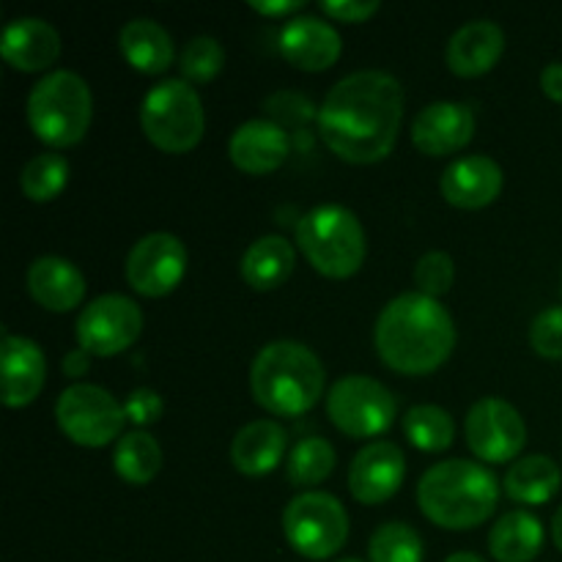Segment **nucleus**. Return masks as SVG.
Here are the masks:
<instances>
[{
    "label": "nucleus",
    "instance_id": "obj_1",
    "mask_svg": "<svg viewBox=\"0 0 562 562\" xmlns=\"http://www.w3.org/2000/svg\"><path fill=\"white\" fill-rule=\"evenodd\" d=\"M318 135L338 159L351 165L382 162L398 143L404 88L379 69L351 71L318 108Z\"/></svg>",
    "mask_w": 562,
    "mask_h": 562
},
{
    "label": "nucleus",
    "instance_id": "obj_2",
    "mask_svg": "<svg viewBox=\"0 0 562 562\" xmlns=\"http://www.w3.org/2000/svg\"><path fill=\"white\" fill-rule=\"evenodd\" d=\"M373 344L387 368L404 376H428L450 360L456 349V324L439 300L409 291L379 313Z\"/></svg>",
    "mask_w": 562,
    "mask_h": 562
},
{
    "label": "nucleus",
    "instance_id": "obj_3",
    "mask_svg": "<svg viewBox=\"0 0 562 562\" xmlns=\"http://www.w3.org/2000/svg\"><path fill=\"white\" fill-rule=\"evenodd\" d=\"M497 503V475L475 461H439L417 483L423 516L445 530H475L492 519Z\"/></svg>",
    "mask_w": 562,
    "mask_h": 562
},
{
    "label": "nucleus",
    "instance_id": "obj_4",
    "mask_svg": "<svg viewBox=\"0 0 562 562\" xmlns=\"http://www.w3.org/2000/svg\"><path fill=\"white\" fill-rule=\"evenodd\" d=\"M327 373L316 351L296 340L263 346L250 368L252 398L278 417H300L322 401Z\"/></svg>",
    "mask_w": 562,
    "mask_h": 562
},
{
    "label": "nucleus",
    "instance_id": "obj_5",
    "mask_svg": "<svg viewBox=\"0 0 562 562\" xmlns=\"http://www.w3.org/2000/svg\"><path fill=\"white\" fill-rule=\"evenodd\" d=\"M91 119V88L75 71H49L27 97V124L38 140L53 148L77 146L86 137Z\"/></svg>",
    "mask_w": 562,
    "mask_h": 562
},
{
    "label": "nucleus",
    "instance_id": "obj_6",
    "mask_svg": "<svg viewBox=\"0 0 562 562\" xmlns=\"http://www.w3.org/2000/svg\"><path fill=\"white\" fill-rule=\"evenodd\" d=\"M296 245L324 278L346 280L366 263V231L355 212L338 203L311 209L296 225Z\"/></svg>",
    "mask_w": 562,
    "mask_h": 562
},
{
    "label": "nucleus",
    "instance_id": "obj_7",
    "mask_svg": "<svg viewBox=\"0 0 562 562\" xmlns=\"http://www.w3.org/2000/svg\"><path fill=\"white\" fill-rule=\"evenodd\" d=\"M140 126L148 143L165 154H187L201 143L206 130L203 102L187 80H162L146 93Z\"/></svg>",
    "mask_w": 562,
    "mask_h": 562
},
{
    "label": "nucleus",
    "instance_id": "obj_8",
    "mask_svg": "<svg viewBox=\"0 0 562 562\" xmlns=\"http://www.w3.org/2000/svg\"><path fill=\"white\" fill-rule=\"evenodd\" d=\"M283 532L289 547L302 558L329 560L349 541V514L333 494L305 492L285 508Z\"/></svg>",
    "mask_w": 562,
    "mask_h": 562
},
{
    "label": "nucleus",
    "instance_id": "obj_9",
    "mask_svg": "<svg viewBox=\"0 0 562 562\" xmlns=\"http://www.w3.org/2000/svg\"><path fill=\"white\" fill-rule=\"evenodd\" d=\"M327 415L340 434L351 439H373L387 431L398 415V401L393 390L371 376L338 379L329 387Z\"/></svg>",
    "mask_w": 562,
    "mask_h": 562
},
{
    "label": "nucleus",
    "instance_id": "obj_10",
    "mask_svg": "<svg viewBox=\"0 0 562 562\" xmlns=\"http://www.w3.org/2000/svg\"><path fill=\"white\" fill-rule=\"evenodd\" d=\"M55 420L64 437L80 448H104L121 437L126 412L99 384H71L55 404Z\"/></svg>",
    "mask_w": 562,
    "mask_h": 562
},
{
    "label": "nucleus",
    "instance_id": "obj_11",
    "mask_svg": "<svg viewBox=\"0 0 562 562\" xmlns=\"http://www.w3.org/2000/svg\"><path fill=\"white\" fill-rule=\"evenodd\" d=\"M143 329L137 302L124 294H104L88 302L77 318V344L93 357H115L130 349Z\"/></svg>",
    "mask_w": 562,
    "mask_h": 562
},
{
    "label": "nucleus",
    "instance_id": "obj_12",
    "mask_svg": "<svg viewBox=\"0 0 562 562\" xmlns=\"http://www.w3.org/2000/svg\"><path fill=\"white\" fill-rule=\"evenodd\" d=\"M464 437L472 453L486 464L519 459L527 445V426L519 409L503 398H481L472 404L464 423Z\"/></svg>",
    "mask_w": 562,
    "mask_h": 562
},
{
    "label": "nucleus",
    "instance_id": "obj_13",
    "mask_svg": "<svg viewBox=\"0 0 562 562\" xmlns=\"http://www.w3.org/2000/svg\"><path fill=\"white\" fill-rule=\"evenodd\" d=\"M187 272V250L179 236L157 234L143 236L126 256V283L140 296L157 300L179 289Z\"/></svg>",
    "mask_w": 562,
    "mask_h": 562
},
{
    "label": "nucleus",
    "instance_id": "obj_14",
    "mask_svg": "<svg viewBox=\"0 0 562 562\" xmlns=\"http://www.w3.org/2000/svg\"><path fill=\"white\" fill-rule=\"evenodd\" d=\"M406 477L404 450L395 442H371L349 467V492L360 505H382L395 497Z\"/></svg>",
    "mask_w": 562,
    "mask_h": 562
},
{
    "label": "nucleus",
    "instance_id": "obj_15",
    "mask_svg": "<svg viewBox=\"0 0 562 562\" xmlns=\"http://www.w3.org/2000/svg\"><path fill=\"white\" fill-rule=\"evenodd\" d=\"M475 137V113L459 102H434L412 121V143L426 157H448Z\"/></svg>",
    "mask_w": 562,
    "mask_h": 562
},
{
    "label": "nucleus",
    "instance_id": "obj_16",
    "mask_svg": "<svg viewBox=\"0 0 562 562\" xmlns=\"http://www.w3.org/2000/svg\"><path fill=\"white\" fill-rule=\"evenodd\" d=\"M503 184L505 173L499 162H494L492 157H483V154H472V157H461L445 168L439 190L450 206L477 212V209H486L497 201Z\"/></svg>",
    "mask_w": 562,
    "mask_h": 562
},
{
    "label": "nucleus",
    "instance_id": "obj_17",
    "mask_svg": "<svg viewBox=\"0 0 562 562\" xmlns=\"http://www.w3.org/2000/svg\"><path fill=\"white\" fill-rule=\"evenodd\" d=\"M231 162L247 176L274 173L291 154V137L272 119H252L231 135Z\"/></svg>",
    "mask_w": 562,
    "mask_h": 562
},
{
    "label": "nucleus",
    "instance_id": "obj_18",
    "mask_svg": "<svg viewBox=\"0 0 562 562\" xmlns=\"http://www.w3.org/2000/svg\"><path fill=\"white\" fill-rule=\"evenodd\" d=\"M3 404L9 409H22V406L33 404L42 393L44 382H47V360L44 351L38 349L33 340L20 338V335H3Z\"/></svg>",
    "mask_w": 562,
    "mask_h": 562
},
{
    "label": "nucleus",
    "instance_id": "obj_19",
    "mask_svg": "<svg viewBox=\"0 0 562 562\" xmlns=\"http://www.w3.org/2000/svg\"><path fill=\"white\" fill-rule=\"evenodd\" d=\"M340 36L329 22L305 14L291 20L280 33V53L302 71H324L340 58Z\"/></svg>",
    "mask_w": 562,
    "mask_h": 562
},
{
    "label": "nucleus",
    "instance_id": "obj_20",
    "mask_svg": "<svg viewBox=\"0 0 562 562\" xmlns=\"http://www.w3.org/2000/svg\"><path fill=\"white\" fill-rule=\"evenodd\" d=\"M505 53V31L492 20L461 25L448 42V66L456 77H481L499 64Z\"/></svg>",
    "mask_w": 562,
    "mask_h": 562
},
{
    "label": "nucleus",
    "instance_id": "obj_21",
    "mask_svg": "<svg viewBox=\"0 0 562 562\" xmlns=\"http://www.w3.org/2000/svg\"><path fill=\"white\" fill-rule=\"evenodd\" d=\"M0 53L16 71H44L58 60L60 33L38 16H20L5 25Z\"/></svg>",
    "mask_w": 562,
    "mask_h": 562
},
{
    "label": "nucleus",
    "instance_id": "obj_22",
    "mask_svg": "<svg viewBox=\"0 0 562 562\" xmlns=\"http://www.w3.org/2000/svg\"><path fill=\"white\" fill-rule=\"evenodd\" d=\"M27 291L44 311L69 313L86 296V278L66 258L42 256L27 267Z\"/></svg>",
    "mask_w": 562,
    "mask_h": 562
},
{
    "label": "nucleus",
    "instance_id": "obj_23",
    "mask_svg": "<svg viewBox=\"0 0 562 562\" xmlns=\"http://www.w3.org/2000/svg\"><path fill=\"white\" fill-rule=\"evenodd\" d=\"M285 428L274 420H252L239 428L231 445V461L247 477L269 475L283 461Z\"/></svg>",
    "mask_w": 562,
    "mask_h": 562
},
{
    "label": "nucleus",
    "instance_id": "obj_24",
    "mask_svg": "<svg viewBox=\"0 0 562 562\" xmlns=\"http://www.w3.org/2000/svg\"><path fill=\"white\" fill-rule=\"evenodd\" d=\"M119 47L124 53L126 64L137 69L140 75H162L173 64V38L165 31L159 22L146 20H132L121 27Z\"/></svg>",
    "mask_w": 562,
    "mask_h": 562
},
{
    "label": "nucleus",
    "instance_id": "obj_25",
    "mask_svg": "<svg viewBox=\"0 0 562 562\" xmlns=\"http://www.w3.org/2000/svg\"><path fill=\"white\" fill-rule=\"evenodd\" d=\"M296 263L294 245L283 236H261L245 250L239 263L241 280L252 291H272L280 289L291 278Z\"/></svg>",
    "mask_w": 562,
    "mask_h": 562
},
{
    "label": "nucleus",
    "instance_id": "obj_26",
    "mask_svg": "<svg viewBox=\"0 0 562 562\" xmlns=\"http://www.w3.org/2000/svg\"><path fill=\"white\" fill-rule=\"evenodd\" d=\"M547 532L538 516L527 510H510L499 516L488 532V552L497 562H532L541 554Z\"/></svg>",
    "mask_w": 562,
    "mask_h": 562
},
{
    "label": "nucleus",
    "instance_id": "obj_27",
    "mask_svg": "<svg viewBox=\"0 0 562 562\" xmlns=\"http://www.w3.org/2000/svg\"><path fill=\"white\" fill-rule=\"evenodd\" d=\"M560 467L549 456H525L505 472V494L519 505H547L560 492Z\"/></svg>",
    "mask_w": 562,
    "mask_h": 562
},
{
    "label": "nucleus",
    "instance_id": "obj_28",
    "mask_svg": "<svg viewBox=\"0 0 562 562\" xmlns=\"http://www.w3.org/2000/svg\"><path fill=\"white\" fill-rule=\"evenodd\" d=\"M113 467L130 486H146L162 470V448L146 431H130L113 450Z\"/></svg>",
    "mask_w": 562,
    "mask_h": 562
},
{
    "label": "nucleus",
    "instance_id": "obj_29",
    "mask_svg": "<svg viewBox=\"0 0 562 562\" xmlns=\"http://www.w3.org/2000/svg\"><path fill=\"white\" fill-rule=\"evenodd\" d=\"M404 434L423 453H442V450H448L453 445L456 423L442 406L420 404L406 412Z\"/></svg>",
    "mask_w": 562,
    "mask_h": 562
},
{
    "label": "nucleus",
    "instance_id": "obj_30",
    "mask_svg": "<svg viewBox=\"0 0 562 562\" xmlns=\"http://www.w3.org/2000/svg\"><path fill=\"white\" fill-rule=\"evenodd\" d=\"M335 470V448L322 437H307L296 445L285 461V477L294 488L318 486Z\"/></svg>",
    "mask_w": 562,
    "mask_h": 562
},
{
    "label": "nucleus",
    "instance_id": "obj_31",
    "mask_svg": "<svg viewBox=\"0 0 562 562\" xmlns=\"http://www.w3.org/2000/svg\"><path fill=\"white\" fill-rule=\"evenodd\" d=\"M69 159L64 154H38L31 162L22 168L20 173V187L25 192V198H31L33 203H49L66 190L69 184Z\"/></svg>",
    "mask_w": 562,
    "mask_h": 562
},
{
    "label": "nucleus",
    "instance_id": "obj_32",
    "mask_svg": "<svg viewBox=\"0 0 562 562\" xmlns=\"http://www.w3.org/2000/svg\"><path fill=\"white\" fill-rule=\"evenodd\" d=\"M371 562H423V538L404 521L382 525L368 543Z\"/></svg>",
    "mask_w": 562,
    "mask_h": 562
},
{
    "label": "nucleus",
    "instance_id": "obj_33",
    "mask_svg": "<svg viewBox=\"0 0 562 562\" xmlns=\"http://www.w3.org/2000/svg\"><path fill=\"white\" fill-rule=\"evenodd\" d=\"M181 75L187 82H212L225 66V49L214 36H195L181 49Z\"/></svg>",
    "mask_w": 562,
    "mask_h": 562
},
{
    "label": "nucleus",
    "instance_id": "obj_34",
    "mask_svg": "<svg viewBox=\"0 0 562 562\" xmlns=\"http://www.w3.org/2000/svg\"><path fill=\"white\" fill-rule=\"evenodd\" d=\"M456 280V263L448 252L434 250L426 252V256L417 261L415 267V285L420 294L431 296V300H439L442 294H448L453 289Z\"/></svg>",
    "mask_w": 562,
    "mask_h": 562
},
{
    "label": "nucleus",
    "instance_id": "obj_35",
    "mask_svg": "<svg viewBox=\"0 0 562 562\" xmlns=\"http://www.w3.org/2000/svg\"><path fill=\"white\" fill-rule=\"evenodd\" d=\"M530 346L543 360H562V305L538 313L530 327Z\"/></svg>",
    "mask_w": 562,
    "mask_h": 562
},
{
    "label": "nucleus",
    "instance_id": "obj_36",
    "mask_svg": "<svg viewBox=\"0 0 562 562\" xmlns=\"http://www.w3.org/2000/svg\"><path fill=\"white\" fill-rule=\"evenodd\" d=\"M267 113L272 115V121L278 126H302L305 121L318 119V110L313 108L311 99L300 97V93H291V91H280L274 97H269L263 102Z\"/></svg>",
    "mask_w": 562,
    "mask_h": 562
},
{
    "label": "nucleus",
    "instance_id": "obj_37",
    "mask_svg": "<svg viewBox=\"0 0 562 562\" xmlns=\"http://www.w3.org/2000/svg\"><path fill=\"white\" fill-rule=\"evenodd\" d=\"M124 412H126V420H130L132 426L146 428L162 417L165 404H162V398H159V393H154V390H148V387H137L126 395Z\"/></svg>",
    "mask_w": 562,
    "mask_h": 562
},
{
    "label": "nucleus",
    "instance_id": "obj_38",
    "mask_svg": "<svg viewBox=\"0 0 562 562\" xmlns=\"http://www.w3.org/2000/svg\"><path fill=\"white\" fill-rule=\"evenodd\" d=\"M322 11L329 20L357 25V22L371 20L379 11V3L376 0H322Z\"/></svg>",
    "mask_w": 562,
    "mask_h": 562
},
{
    "label": "nucleus",
    "instance_id": "obj_39",
    "mask_svg": "<svg viewBox=\"0 0 562 562\" xmlns=\"http://www.w3.org/2000/svg\"><path fill=\"white\" fill-rule=\"evenodd\" d=\"M250 9L263 16H285L302 11L305 3L302 0H250Z\"/></svg>",
    "mask_w": 562,
    "mask_h": 562
},
{
    "label": "nucleus",
    "instance_id": "obj_40",
    "mask_svg": "<svg viewBox=\"0 0 562 562\" xmlns=\"http://www.w3.org/2000/svg\"><path fill=\"white\" fill-rule=\"evenodd\" d=\"M541 88L552 102L562 104V64H549L541 71Z\"/></svg>",
    "mask_w": 562,
    "mask_h": 562
},
{
    "label": "nucleus",
    "instance_id": "obj_41",
    "mask_svg": "<svg viewBox=\"0 0 562 562\" xmlns=\"http://www.w3.org/2000/svg\"><path fill=\"white\" fill-rule=\"evenodd\" d=\"M88 368H91V355L88 351L75 349L64 357V373L69 379H80L82 373H88Z\"/></svg>",
    "mask_w": 562,
    "mask_h": 562
},
{
    "label": "nucleus",
    "instance_id": "obj_42",
    "mask_svg": "<svg viewBox=\"0 0 562 562\" xmlns=\"http://www.w3.org/2000/svg\"><path fill=\"white\" fill-rule=\"evenodd\" d=\"M552 541H554V547H558L562 552V505H560V510L554 514V519H552Z\"/></svg>",
    "mask_w": 562,
    "mask_h": 562
},
{
    "label": "nucleus",
    "instance_id": "obj_43",
    "mask_svg": "<svg viewBox=\"0 0 562 562\" xmlns=\"http://www.w3.org/2000/svg\"><path fill=\"white\" fill-rule=\"evenodd\" d=\"M445 562H486V560H483L481 554H475V552H456V554H450V558Z\"/></svg>",
    "mask_w": 562,
    "mask_h": 562
},
{
    "label": "nucleus",
    "instance_id": "obj_44",
    "mask_svg": "<svg viewBox=\"0 0 562 562\" xmlns=\"http://www.w3.org/2000/svg\"><path fill=\"white\" fill-rule=\"evenodd\" d=\"M335 562H362V560H357V558H346V560H335Z\"/></svg>",
    "mask_w": 562,
    "mask_h": 562
}]
</instances>
